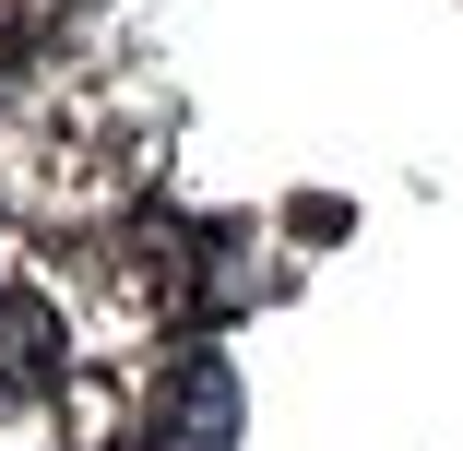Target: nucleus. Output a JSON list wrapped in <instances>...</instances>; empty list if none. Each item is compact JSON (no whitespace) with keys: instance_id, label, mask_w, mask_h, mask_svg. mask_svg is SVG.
<instances>
[{"instance_id":"obj_4","label":"nucleus","mask_w":463,"mask_h":451,"mask_svg":"<svg viewBox=\"0 0 463 451\" xmlns=\"http://www.w3.org/2000/svg\"><path fill=\"white\" fill-rule=\"evenodd\" d=\"M60 13H71V0H0V48H36Z\"/></svg>"},{"instance_id":"obj_3","label":"nucleus","mask_w":463,"mask_h":451,"mask_svg":"<svg viewBox=\"0 0 463 451\" xmlns=\"http://www.w3.org/2000/svg\"><path fill=\"white\" fill-rule=\"evenodd\" d=\"M166 439H178V451H214V439H226V381H214V369H178V392H166Z\"/></svg>"},{"instance_id":"obj_2","label":"nucleus","mask_w":463,"mask_h":451,"mask_svg":"<svg viewBox=\"0 0 463 451\" xmlns=\"http://www.w3.org/2000/svg\"><path fill=\"white\" fill-rule=\"evenodd\" d=\"M48 381H60V321L36 297H0V404H24Z\"/></svg>"},{"instance_id":"obj_1","label":"nucleus","mask_w":463,"mask_h":451,"mask_svg":"<svg viewBox=\"0 0 463 451\" xmlns=\"http://www.w3.org/2000/svg\"><path fill=\"white\" fill-rule=\"evenodd\" d=\"M131 191H143V143L108 131V119H83V108H36V119L0 131V202L24 226H60V238L119 226Z\"/></svg>"}]
</instances>
